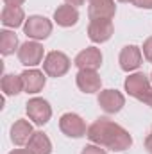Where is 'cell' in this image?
<instances>
[{
  "instance_id": "6da1fadb",
  "label": "cell",
  "mask_w": 152,
  "mask_h": 154,
  "mask_svg": "<svg viewBox=\"0 0 152 154\" xmlns=\"http://www.w3.org/2000/svg\"><path fill=\"white\" fill-rule=\"evenodd\" d=\"M86 136L91 143H97V145L114 151V152H122L132 145V136L129 134V131L106 116L97 118L88 127Z\"/></svg>"
},
{
  "instance_id": "7a4b0ae2",
  "label": "cell",
  "mask_w": 152,
  "mask_h": 154,
  "mask_svg": "<svg viewBox=\"0 0 152 154\" xmlns=\"http://www.w3.org/2000/svg\"><path fill=\"white\" fill-rule=\"evenodd\" d=\"M125 91L134 97L140 102H145L147 106L152 108V86H150V79L145 75L143 72H134L125 79L123 82Z\"/></svg>"
},
{
  "instance_id": "3957f363",
  "label": "cell",
  "mask_w": 152,
  "mask_h": 154,
  "mask_svg": "<svg viewBox=\"0 0 152 154\" xmlns=\"http://www.w3.org/2000/svg\"><path fill=\"white\" fill-rule=\"evenodd\" d=\"M72 66V61L70 57L65 54V52H59V50H52L45 56L43 59V72L48 77H63L65 74H68Z\"/></svg>"
},
{
  "instance_id": "277c9868",
  "label": "cell",
  "mask_w": 152,
  "mask_h": 154,
  "mask_svg": "<svg viewBox=\"0 0 152 154\" xmlns=\"http://www.w3.org/2000/svg\"><path fill=\"white\" fill-rule=\"evenodd\" d=\"M23 32L29 39H34V41H41V39H47L52 34V22L45 16H39V14H32L25 20L23 23Z\"/></svg>"
},
{
  "instance_id": "5b68a950",
  "label": "cell",
  "mask_w": 152,
  "mask_h": 154,
  "mask_svg": "<svg viewBox=\"0 0 152 154\" xmlns=\"http://www.w3.org/2000/svg\"><path fill=\"white\" fill-rule=\"evenodd\" d=\"M18 59L23 66H29V68H34L38 66L39 63L45 59V50H43V45L39 41H34V39H29L25 43L20 45L18 48Z\"/></svg>"
},
{
  "instance_id": "8992f818",
  "label": "cell",
  "mask_w": 152,
  "mask_h": 154,
  "mask_svg": "<svg viewBox=\"0 0 152 154\" xmlns=\"http://www.w3.org/2000/svg\"><path fill=\"white\" fill-rule=\"evenodd\" d=\"M25 111H27V116L36 124V125H45L50 116H52V108L50 104L41 99V97H34V99H29L27 104H25Z\"/></svg>"
},
{
  "instance_id": "52a82bcc",
  "label": "cell",
  "mask_w": 152,
  "mask_h": 154,
  "mask_svg": "<svg viewBox=\"0 0 152 154\" xmlns=\"http://www.w3.org/2000/svg\"><path fill=\"white\" fill-rule=\"evenodd\" d=\"M59 129L68 138H82L88 133V127H86L84 120L77 113H65V115H61V118H59Z\"/></svg>"
},
{
  "instance_id": "ba28073f",
  "label": "cell",
  "mask_w": 152,
  "mask_h": 154,
  "mask_svg": "<svg viewBox=\"0 0 152 154\" xmlns=\"http://www.w3.org/2000/svg\"><path fill=\"white\" fill-rule=\"evenodd\" d=\"M114 32L113 22L108 18H93L88 25V38L93 43H106Z\"/></svg>"
},
{
  "instance_id": "9c48e42d",
  "label": "cell",
  "mask_w": 152,
  "mask_h": 154,
  "mask_svg": "<svg viewBox=\"0 0 152 154\" xmlns=\"http://www.w3.org/2000/svg\"><path fill=\"white\" fill-rule=\"evenodd\" d=\"M118 63H120V68L123 72H134L141 66L143 63V52L140 47L136 45H127L122 48L120 56H118Z\"/></svg>"
},
{
  "instance_id": "30bf717a",
  "label": "cell",
  "mask_w": 152,
  "mask_h": 154,
  "mask_svg": "<svg viewBox=\"0 0 152 154\" xmlns=\"http://www.w3.org/2000/svg\"><path fill=\"white\" fill-rule=\"evenodd\" d=\"M99 106L108 113V115H114V113H118L123 106H125V97H123V93L122 91H118V90H102L100 93H99Z\"/></svg>"
},
{
  "instance_id": "8fae6325",
  "label": "cell",
  "mask_w": 152,
  "mask_h": 154,
  "mask_svg": "<svg viewBox=\"0 0 152 154\" xmlns=\"http://www.w3.org/2000/svg\"><path fill=\"white\" fill-rule=\"evenodd\" d=\"M74 65L79 70H99L100 65H102V52H100V48L88 47V48L81 50L75 56V59H74Z\"/></svg>"
},
{
  "instance_id": "7c38bea8",
  "label": "cell",
  "mask_w": 152,
  "mask_h": 154,
  "mask_svg": "<svg viewBox=\"0 0 152 154\" xmlns=\"http://www.w3.org/2000/svg\"><path fill=\"white\" fill-rule=\"evenodd\" d=\"M75 82L82 93H97L102 88V79L97 70H79L75 75Z\"/></svg>"
},
{
  "instance_id": "4fadbf2b",
  "label": "cell",
  "mask_w": 152,
  "mask_h": 154,
  "mask_svg": "<svg viewBox=\"0 0 152 154\" xmlns=\"http://www.w3.org/2000/svg\"><path fill=\"white\" fill-rule=\"evenodd\" d=\"M22 82H23V91L25 93H39L43 88H45V82H47V77L41 70L36 68H27L23 70L22 74Z\"/></svg>"
},
{
  "instance_id": "5bb4252c",
  "label": "cell",
  "mask_w": 152,
  "mask_h": 154,
  "mask_svg": "<svg viewBox=\"0 0 152 154\" xmlns=\"http://www.w3.org/2000/svg\"><path fill=\"white\" fill-rule=\"evenodd\" d=\"M88 14H90V20L93 18L113 20L116 14L114 0H88Z\"/></svg>"
},
{
  "instance_id": "9a60e30c",
  "label": "cell",
  "mask_w": 152,
  "mask_h": 154,
  "mask_svg": "<svg viewBox=\"0 0 152 154\" xmlns=\"http://www.w3.org/2000/svg\"><path fill=\"white\" fill-rule=\"evenodd\" d=\"M25 13L20 5H4L2 14H0V22L4 27L9 29H18L25 23Z\"/></svg>"
},
{
  "instance_id": "2e32d148",
  "label": "cell",
  "mask_w": 152,
  "mask_h": 154,
  "mask_svg": "<svg viewBox=\"0 0 152 154\" xmlns=\"http://www.w3.org/2000/svg\"><path fill=\"white\" fill-rule=\"evenodd\" d=\"M32 134H34L32 125H31V122L25 120V118H18V120L11 125V142H13L14 145H25V143L31 140Z\"/></svg>"
},
{
  "instance_id": "e0dca14e",
  "label": "cell",
  "mask_w": 152,
  "mask_h": 154,
  "mask_svg": "<svg viewBox=\"0 0 152 154\" xmlns=\"http://www.w3.org/2000/svg\"><path fill=\"white\" fill-rule=\"evenodd\" d=\"M54 22L59 27H74L79 22V11L70 4H63L54 11Z\"/></svg>"
},
{
  "instance_id": "ac0fdd59",
  "label": "cell",
  "mask_w": 152,
  "mask_h": 154,
  "mask_svg": "<svg viewBox=\"0 0 152 154\" xmlns=\"http://www.w3.org/2000/svg\"><path fill=\"white\" fill-rule=\"evenodd\" d=\"M27 151L31 154H52V142L43 131H34L27 142Z\"/></svg>"
},
{
  "instance_id": "d6986e66",
  "label": "cell",
  "mask_w": 152,
  "mask_h": 154,
  "mask_svg": "<svg viewBox=\"0 0 152 154\" xmlns=\"http://www.w3.org/2000/svg\"><path fill=\"white\" fill-rule=\"evenodd\" d=\"M0 88L4 91L5 97H13V95H18L23 91V82H22V77L14 75V74H5L0 81Z\"/></svg>"
},
{
  "instance_id": "ffe728a7",
  "label": "cell",
  "mask_w": 152,
  "mask_h": 154,
  "mask_svg": "<svg viewBox=\"0 0 152 154\" xmlns=\"http://www.w3.org/2000/svg\"><path fill=\"white\" fill-rule=\"evenodd\" d=\"M14 50L18 52V36L14 34V31H9V29L0 31V52H2V56H11V54H14Z\"/></svg>"
},
{
  "instance_id": "44dd1931",
  "label": "cell",
  "mask_w": 152,
  "mask_h": 154,
  "mask_svg": "<svg viewBox=\"0 0 152 154\" xmlns=\"http://www.w3.org/2000/svg\"><path fill=\"white\" fill-rule=\"evenodd\" d=\"M141 52H143V57H145L149 63H152V36H149V38L143 41Z\"/></svg>"
},
{
  "instance_id": "7402d4cb",
  "label": "cell",
  "mask_w": 152,
  "mask_h": 154,
  "mask_svg": "<svg viewBox=\"0 0 152 154\" xmlns=\"http://www.w3.org/2000/svg\"><path fill=\"white\" fill-rule=\"evenodd\" d=\"M81 154H108V152H106L104 147H100V145H97V143H90V145H86V147L82 149Z\"/></svg>"
},
{
  "instance_id": "603a6c76",
  "label": "cell",
  "mask_w": 152,
  "mask_h": 154,
  "mask_svg": "<svg viewBox=\"0 0 152 154\" xmlns=\"http://www.w3.org/2000/svg\"><path fill=\"white\" fill-rule=\"evenodd\" d=\"M132 4L140 9H152V0H132Z\"/></svg>"
},
{
  "instance_id": "cb8c5ba5",
  "label": "cell",
  "mask_w": 152,
  "mask_h": 154,
  "mask_svg": "<svg viewBox=\"0 0 152 154\" xmlns=\"http://www.w3.org/2000/svg\"><path fill=\"white\" fill-rule=\"evenodd\" d=\"M145 149L152 154V127H150V131H149V134H147V138H145Z\"/></svg>"
},
{
  "instance_id": "d4e9b609",
  "label": "cell",
  "mask_w": 152,
  "mask_h": 154,
  "mask_svg": "<svg viewBox=\"0 0 152 154\" xmlns=\"http://www.w3.org/2000/svg\"><path fill=\"white\" fill-rule=\"evenodd\" d=\"M84 2H86V0H65V4H70V5H74V7L84 5Z\"/></svg>"
},
{
  "instance_id": "484cf974",
  "label": "cell",
  "mask_w": 152,
  "mask_h": 154,
  "mask_svg": "<svg viewBox=\"0 0 152 154\" xmlns=\"http://www.w3.org/2000/svg\"><path fill=\"white\" fill-rule=\"evenodd\" d=\"M5 2V5H22L25 0H4Z\"/></svg>"
},
{
  "instance_id": "4316f807",
  "label": "cell",
  "mask_w": 152,
  "mask_h": 154,
  "mask_svg": "<svg viewBox=\"0 0 152 154\" xmlns=\"http://www.w3.org/2000/svg\"><path fill=\"white\" fill-rule=\"evenodd\" d=\"M9 154H31L27 149H14V151H11Z\"/></svg>"
},
{
  "instance_id": "83f0119b",
  "label": "cell",
  "mask_w": 152,
  "mask_h": 154,
  "mask_svg": "<svg viewBox=\"0 0 152 154\" xmlns=\"http://www.w3.org/2000/svg\"><path fill=\"white\" fill-rule=\"evenodd\" d=\"M118 2H122V4H127V2H132V0H118Z\"/></svg>"
},
{
  "instance_id": "f1b7e54d",
  "label": "cell",
  "mask_w": 152,
  "mask_h": 154,
  "mask_svg": "<svg viewBox=\"0 0 152 154\" xmlns=\"http://www.w3.org/2000/svg\"><path fill=\"white\" fill-rule=\"evenodd\" d=\"M150 81H152V74H150Z\"/></svg>"
}]
</instances>
